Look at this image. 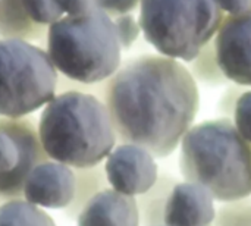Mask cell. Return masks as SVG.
<instances>
[{
	"instance_id": "3957f363",
	"label": "cell",
	"mask_w": 251,
	"mask_h": 226,
	"mask_svg": "<svg viewBox=\"0 0 251 226\" xmlns=\"http://www.w3.org/2000/svg\"><path fill=\"white\" fill-rule=\"evenodd\" d=\"M179 171L185 181L204 187L216 201L251 196V143L232 119L193 125L181 140Z\"/></svg>"
},
{
	"instance_id": "4fadbf2b",
	"label": "cell",
	"mask_w": 251,
	"mask_h": 226,
	"mask_svg": "<svg viewBox=\"0 0 251 226\" xmlns=\"http://www.w3.org/2000/svg\"><path fill=\"white\" fill-rule=\"evenodd\" d=\"M47 28L28 18L22 0H0V37L40 41L47 37Z\"/></svg>"
},
{
	"instance_id": "7a4b0ae2",
	"label": "cell",
	"mask_w": 251,
	"mask_h": 226,
	"mask_svg": "<svg viewBox=\"0 0 251 226\" xmlns=\"http://www.w3.org/2000/svg\"><path fill=\"white\" fill-rule=\"evenodd\" d=\"M37 129L49 159L74 169L101 163L118 141L104 101L81 90L56 94L44 106Z\"/></svg>"
},
{
	"instance_id": "8992f818",
	"label": "cell",
	"mask_w": 251,
	"mask_h": 226,
	"mask_svg": "<svg viewBox=\"0 0 251 226\" xmlns=\"http://www.w3.org/2000/svg\"><path fill=\"white\" fill-rule=\"evenodd\" d=\"M59 74L47 50L16 37H0V116L24 118L57 91Z\"/></svg>"
},
{
	"instance_id": "e0dca14e",
	"label": "cell",
	"mask_w": 251,
	"mask_h": 226,
	"mask_svg": "<svg viewBox=\"0 0 251 226\" xmlns=\"http://www.w3.org/2000/svg\"><path fill=\"white\" fill-rule=\"evenodd\" d=\"M188 71L196 79V82L215 87V85H225L229 82L226 75L224 74L221 63L218 60L215 40H210L196 57L188 62Z\"/></svg>"
},
{
	"instance_id": "44dd1931",
	"label": "cell",
	"mask_w": 251,
	"mask_h": 226,
	"mask_svg": "<svg viewBox=\"0 0 251 226\" xmlns=\"http://www.w3.org/2000/svg\"><path fill=\"white\" fill-rule=\"evenodd\" d=\"M232 121L240 134L251 143V90H246L240 97Z\"/></svg>"
},
{
	"instance_id": "d4e9b609",
	"label": "cell",
	"mask_w": 251,
	"mask_h": 226,
	"mask_svg": "<svg viewBox=\"0 0 251 226\" xmlns=\"http://www.w3.org/2000/svg\"><path fill=\"white\" fill-rule=\"evenodd\" d=\"M226 15H238L251 9V0H216Z\"/></svg>"
},
{
	"instance_id": "2e32d148",
	"label": "cell",
	"mask_w": 251,
	"mask_h": 226,
	"mask_svg": "<svg viewBox=\"0 0 251 226\" xmlns=\"http://www.w3.org/2000/svg\"><path fill=\"white\" fill-rule=\"evenodd\" d=\"M0 226H56V224L43 207L21 197L0 204Z\"/></svg>"
},
{
	"instance_id": "8fae6325",
	"label": "cell",
	"mask_w": 251,
	"mask_h": 226,
	"mask_svg": "<svg viewBox=\"0 0 251 226\" xmlns=\"http://www.w3.org/2000/svg\"><path fill=\"white\" fill-rule=\"evenodd\" d=\"M216 215L213 196L194 182H178L165 210L166 226H213Z\"/></svg>"
},
{
	"instance_id": "277c9868",
	"label": "cell",
	"mask_w": 251,
	"mask_h": 226,
	"mask_svg": "<svg viewBox=\"0 0 251 226\" xmlns=\"http://www.w3.org/2000/svg\"><path fill=\"white\" fill-rule=\"evenodd\" d=\"M47 53L57 72L74 82L97 84L122 65L113 18L100 9L62 16L47 28Z\"/></svg>"
},
{
	"instance_id": "52a82bcc",
	"label": "cell",
	"mask_w": 251,
	"mask_h": 226,
	"mask_svg": "<svg viewBox=\"0 0 251 226\" xmlns=\"http://www.w3.org/2000/svg\"><path fill=\"white\" fill-rule=\"evenodd\" d=\"M46 160L32 119L0 116V204L21 199L28 174Z\"/></svg>"
},
{
	"instance_id": "7c38bea8",
	"label": "cell",
	"mask_w": 251,
	"mask_h": 226,
	"mask_svg": "<svg viewBox=\"0 0 251 226\" xmlns=\"http://www.w3.org/2000/svg\"><path fill=\"white\" fill-rule=\"evenodd\" d=\"M76 225L140 226L137 200L113 188H106L85 203L76 216Z\"/></svg>"
},
{
	"instance_id": "9c48e42d",
	"label": "cell",
	"mask_w": 251,
	"mask_h": 226,
	"mask_svg": "<svg viewBox=\"0 0 251 226\" xmlns=\"http://www.w3.org/2000/svg\"><path fill=\"white\" fill-rule=\"evenodd\" d=\"M213 40L226 78L251 87V9L238 15H225Z\"/></svg>"
},
{
	"instance_id": "ffe728a7",
	"label": "cell",
	"mask_w": 251,
	"mask_h": 226,
	"mask_svg": "<svg viewBox=\"0 0 251 226\" xmlns=\"http://www.w3.org/2000/svg\"><path fill=\"white\" fill-rule=\"evenodd\" d=\"M113 24H115L118 40H119L122 50L131 49L134 43L138 40L140 34L143 32L140 21L132 13H124V15L115 16Z\"/></svg>"
},
{
	"instance_id": "30bf717a",
	"label": "cell",
	"mask_w": 251,
	"mask_h": 226,
	"mask_svg": "<svg viewBox=\"0 0 251 226\" xmlns=\"http://www.w3.org/2000/svg\"><path fill=\"white\" fill-rule=\"evenodd\" d=\"M75 196V172L74 168L56 162L46 160L35 165L28 174L22 197L43 209H66Z\"/></svg>"
},
{
	"instance_id": "d6986e66",
	"label": "cell",
	"mask_w": 251,
	"mask_h": 226,
	"mask_svg": "<svg viewBox=\"0 0 251 226\" xmlns=\"http://www.w3.org/2000/svg\"><path fill=\"white\" fill-rule=\"evenodd\" d=\"M28 18L38 25H51L65 16L56 0H22Z\"/></svg>"
},
{
	"instance_id": "484cf974",
	"label": "cell",
	"mask_w": 251,
	"mask_h": 226,
	"mask_svg": "<svg viewBox=\"0 0 251 226\" xmlns=\"http://www.w3.org/2000/svg\"><path fill=\"white\" fill-rule=\"evenodd\" d=\"M156 226H166V225H156Z\"/></svg>"
},
{
	"instance_id": "9a60e30c",
	"label": "cell",
	"mask_w": 251,
	"mask_h": 226,
	"mask_svg": "<svg viewBox=\"0 0 251 226\" xmlns=\"http://www.w3.org/2000/svg\"><path fill=\"white\" fill-rule=\"evenodd\" d=\"M75 196L72 203L65 209V215L71 219L76 218L85 203L97 193L107 188V176L104 165L99 163L90 168H75Z\"/></svg>"
},
{
	"instance_id": "5b68a950",
	"label": "cell",
	"mask_w": 251,
	"mask_h": 226,
	"mask_svg": "<svg viewBox=\"0 0 251 226\" xmlns=\"http://www.w3.org/2000/svg\"><path fill=\"white\" fill-rule=\"evenodd\" d=\"M225 13L216 0H140L144 38L159 54L190 62L215 38Z\"/></svg>"
},
{
	"instance_id": "5bb4252c",
	"label": "cell",
	"mask_w": 251,
	"mask_h": 226,
	"mask_svg": "<svg viewBox=\"0 0 251 226\" xmlns=\"http://www.w3.org/2000/svg\"><path fill=\"white\" fill-rule=\"evenodd\" d=\"M178 181L168 174H159L150 190L135 197L140 226L165 225V210L169 196Z\"/></svg>"
},
{
	"instance_id": "ac0fdd59",
	"label": "cell",
	"mask_w": 251,
	"mask_h": 226,
	"mask_svg": "<svg viewBox=\"0 0 251 226\" xmlns=\"http://www.w3.org/2000/svg\"><path fill=\"white\" fill-rule=\"evenodd\" d=\"M213 226H251V197L224 201L215 215Z\"/></svg>"
},
{
	"instance_id": "7402d4cb",
	"label": "cell",
	"mask_w": 251,
	"mask_h": 226,
	"mask_svg": "<svg viewBox=\"0 0 251 226\" xmlns=\"http://www.w3.org/2000/svg\"><path fill=\"white\" fill-rule=\"evenodd\" d=\"M246 87L232 82V85H228V88L222 93L219 101H218V113L222 115V118H228V119H234L235 115V109L238 104L240 97L244 94Z\"/></svg>"
},
{
	"instance_id": "ba28073f",
	"label": "cell",
	"mask_w": 251,
	"mask_h": 226,
	"mask_svg": "<svg viewBox=\"0 0 251 226\" xmlns=\"http://www.w3.org/2000/svg\"><path fill=\"white\" fill-rule=\"evenodd\" d=\"M104 171L110 188L132 197L150 190L159 176L156 157L132 143L115 146L106 157Z\"/></svg>"
},
{
	"instance_id": "603a6c76",
	"label": "cell",
	"mask_w": 251,
	"mask_h": 226,
	"mask_svg": "<svg viewBox=\"0 0 251 226\" xmlns=\"http://www.w3.org/2000/svg\"><path fill=\"white\" fill-rule=\"evenodd\" d=\"M93 6L115 18L135 10L140 6V0H93Z\"/></svg>"
},
{
	"instance_id": "6da1fadb",
	"label": "cell",
	"mask_w": 251,
	"mask_h": 226,
	"mask_svg": "<svg viewBox=\"0 0 251 226\" xmlns=\"http://www.w3.org/2000/svg\"><path fill=\"white\" fill-rule=\"evenodd\" d=\"M94 94L110 115L116 138L168 157L193 126L200 109L196 79L181 60L143 54L126 60Z\"/></svg>"
},
{
	"instance_id": "cb8c5ba5",
	"label": "cell",
	"mask_w": 251,
	"mask_h": 226,
	"mask_svg": "<svg viewBox=\"0 0 251 226\" xmlns=\"http://www.w3.org/2000/svg\"><path fill=\"white\" fill-rule=\"evenodd\" d=\"M56 1L66 16H79L94 9L93 0H56Z\"/></svg>"
}]
</instances>
